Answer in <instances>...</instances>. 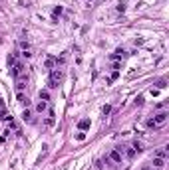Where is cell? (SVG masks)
<instances>
[{
	"instance_id": "cell-4",
	"label": "cell",
	"mask_w": 169,
	"mask_h": 170,
	"mask_svg": "<svg viewBox=\"0 0 169 170\" xmlns=\"http://www.w3.org/2000/svg\"><path fill=\"white\" fill-rule=\"evenodd\" d=\"M16 91H24L26 89V75H20V77H16Z\"/></svg>"
},
{
	"instance_id": "cell-5",
	"label": "cell",
	"mask_w": 169,
	"mask_h": 170,
	"mask_svg": "<svg viewBox=\"0 0 169 170\" xmlns=\"http://www.w3.org/2000/svg\"><path fill=\"white\" fill-rule=\"evenodd\" d=\"M110 158L116 162V164H121V152H120V150H116V148L110 152Z\"/></svg>"
},
{
	"instance_id": "cell-13",
	"label": "cell",
	"mask_w": 169,
	"mask_h": 170,
	"mask_svg": "<svg viewBox=\"0 0 169 170\" xmlns=\"http://www.w3.org/2000/svg\"><path fill=\"white\" fill-rule=\"evenodd\" d=\"M52 123H54V113L50 111V113H48V119H46V125H52Z\"/></svg>"
},
{
	"instance_id": "cell-3",
	"label": "cell",
	"mask_w": 169,
	"mask_h": 170,
	"mask_svg": "<svg viewBox=\"0 0 169 170\" xmlns=\"http://www.w3.org/2000/svg\"><path fill=\"white\" fill-rule=\"evenodd\" d=\"M167 117H169V113H167V111H161V113H157V115L153 117V125H155V127H157V125H165Z\"/></svg>"
},
{
	"instance_id": "cell-10",
	"label": "cell",
	"mask_w": 169,
	"mask_h": 170,
	"mask_svg": "<svg viewBox=\"0 0 169 170\" xmlns=\"http://www.w3.org/2000/svg\"><path fill=\"white\" fill-rule=\"evenodd\" d=\"M54 65H56L54 57H48V59H46V67H48V69H54Z\"/></svg>"
},
{
	"instance_id": "cell-9",
	"label": "cell",
	"mask_w": 169,
	"mask_h": 170,
	"mask_svg": "<svg viewBox=\"0 0 169 170\" xmlns=\"http://www.w3.org/2000/svg\"><path fill=\"white\" fill-rule=\"evenodd\" d=\"M22 119H24V121H30V119H32V113H30V109H28V107L22 111Z\"/></svg>"
},
{
	"instance_id": "cell-16",
	"label": "cell",
	"mask_w": 169,
	"mask_h": 170,
	"mask_svg": "<svg viewBox=\"0 0 169 170\" xmlns=\"http://www.w3.org/2000/svg\"><path fill=\"white\" fill-rule=\"evenodd\" d=\"M2 111H6V109H4V103H2V99H0V113H2Z\"/></svg>"
},
{
	"instance_id": "cell-11",
	"label": "cell",
	"mask_w": 169,
	"mask_h": 170,
	"mask_svg": "<svg viewBox=\"0 0 169 170\" xmlns=\"http://www.w3.org/2000/svg\"><path fill=\"white\" fill-rule=\"evenodd\" d=\"M78 127H80V129L84 131V129H88V127H90V121H88V119H84V121H80V125H78Z\"/></svg>"
},
{
	"instance_id": "cell-8",
	"label": "cell",
	"mask_w": 169,
	"mask_h": 170,
	"mask_svg": "<svg viewBox=\"0 0 169 170\" xmlns=\"http://www.w3.org/2000/svg\"><path fill=\"white\" fill-rule=\"evenodd\" d=\"M46 109H48V107H46V101H40V103L36 105V111H38V113H44Z\"/></svg>"
},
{
	"instance_id": "cell-15",
	"label": "cell",
	"mask_w": 169,
	"mask_h": 170,
	"mask_svg": "<svg viewBox=\"0 0 169 170\" xmlns=\"http://www.w3.org/2000/svg\"><path fill=\"white\" fill-rule=\"evenodd\" d=\"M76 138H78V141H84V138H86V135H84V132H78Z\"/></svg>"
},
{
	"instance_id": "cell-6",
	"label": "cell",
	"mask_w": 169,
	"mask_h": 170,
	"mask_svg": "<svg viewBox=\"0 0 169 170\" xmlns=\"http://www.w3.org/2000/svg\"><path fill=\"white\" fill-rule=\"evenodd\" d=\"M153 166H155V168H163V166H165V158L155 156V158H153Z\"/></svg>"
},
{
	"instance_id": "cell-2",
	"label": "cell",
	"mask_w": 169,
	"mask_h": 170,
	"mask_svg": "<svg viewBox=\"0 0 169 170\" xmlns=\"http://www.w3.org/2000/svg\"><path fill=\"white\" fill-rule=\"evenodd\" d=\"M10 69H12V77H14V79H16V77H20V75H24V63H22V62H16Z\"/></svg>"
},
{
	"instance_id": "cell-1",
	"label": "cell",
	"mask_w": 169,
	"mask_h": 170,
	"mask_svg": "<svg viewBox=\"0 0 169 170\" xmlns=\"http://www.w3.org/2000/svg\"><path fill=\"white\" fill-rule=\"evenodd\" d=\"M62 79H64V69H60V67H54L52 71H50V79H48V85L50 87H58L60 83H62Z\"/></svg>"
},
{
	"instance_id": "cell-14",
	"label": "cell",
	"mask_w": 169,
	"mask_h": 170,
	"mask_svg": "<svg viewBox=\"0 0 169 170\" xmlns=\"http://www.w3.org/2000/svg\"><path fill=\"white\" fill-rule=\"evenodd\" d=\"M165 154H167L165 148H159V150H157V156H161V158H165Z\"/></svg>"
},
{
	"instance_id": "cell-12",
	"label": "cell",
	"mask_w": 169,
	"mask_h": 170,
	"mask_svg": "<svg viewBox=\"0 0 169 170\" xmlns=\"http://www.w3.org/2000/svg\"><path fill=\"white\" fill-rule=\"evenodd\" d=\"M40 99H44V101H48V99H50V95H48V91H40Z\"/></svg>"
},
{
	"instance_id": "cell-7",
	"label": "cell",
	"mask_w": 169,
	"mask_h": 170,
	"mask_svg": "<svg viewBox=\"0 0 169 170\" xmlns=\"http://www.w3.org/2000/svg\"><path fill=\"white\" fill-rule=\"evenodd\" d=\"M18 101H20V105H26L28 107V97L24 95V91H18Z\"/></svg>"
}]
</instances>
